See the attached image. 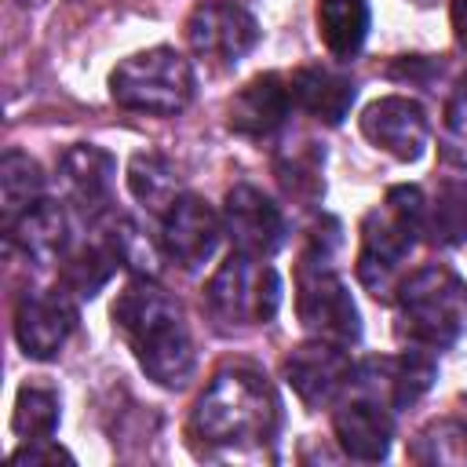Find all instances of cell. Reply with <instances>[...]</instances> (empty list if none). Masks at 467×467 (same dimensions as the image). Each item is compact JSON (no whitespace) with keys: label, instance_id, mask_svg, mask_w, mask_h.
<instances>
[{"label":"cell","instance_id":"6da1fadb","mask_svg":"<svg viewBox=\"0 0 467 467\" xmlns=\"http://www.w3.org/2000/svg\"><path fill=\"white\" fill-rule=\"evenodd\" d=\"M113 328L135 350L142 372L161 387H182L193 372V339L182 306L153 285L135 277L113 303Z\"/></svg>","mask_w":467,"mask_h":467},{"label":"cell","instance_id":"7a4b0ae2","mask_svg":"<svg viewBox=\"0 0 467 467\" xmlns=\"http://www.w3.org/2000/svg\"><path fill=\"white\" fill-rule=\"evenodd\" d=\"M190 427L204 445H263L277 431V394L259 368L226 365L197 398Z\"/></svg>","mask_w":467,"mask_h":467},{"label":"cell","instance_id":"3957f363","mask_svg":"<svg viewBox=\"0 0 467 467\" xmlns=\"http://www.w3.org/2000/svg\"><path fill=\"white\" fill-rule=\"evenodd\" d=\"M423 212H427V201L420 186H394L387 190L383 204H376L365 215L361 248H358V281L376 299L390 296L405 255L423 234Z\"/></svg>","mask_w":467,"mask_h":467},{"label":"cell","instance_id":"277c9868","mask_svg":"<svg viewBox=\"0 0 467 467\" xmlns=\"http://www.w3.org/2000/svg\"><path fill=\"white\" fill-rule=\"evenodd\" d=\"M467 332V285L449 266H423L398 285V336L420 350H445Z\"/></svg>","mask_w":467,"mask_h":467},{"label":"cell","instance_id":"5b68a950","mask_svg":"<svg viewBox=\"0 0 467 467\" xmlns=\"http://www.w3.org/2000/svg\"><path fill=\"white\" fill-rule=\"evenodd\" d=\"M109 95L120 109L175 117L193 99V69L175 47H146L109 73Z\"/></svg>","mask_w":467,"mask_h":467},{"label":"cell","instance_id":"8992f818","mask_svg":"<svg viewBox=\"0 0 467 467\" xmlns=\"http://www.w3.org/2000/svg\"><path fill=\"white\" fill-rule=\"evenodd\" d=\"M204 306L219 328L266 325L281 306V277L263 259L230 252L204 285Z\"/></svg>","mask_w":467,"mask_h":467},{"label":"cell","instance_id":"52a82bcc","mask_svg":"<svg viewBox=\"0 0 467 467\" xmlns=\"http://www.w3.org/2000/svg\"><path fill=\"white\" fill-rule=\"evenodd\" d=\"M296 310L303 328L314 339L336 343V347H350L361 336V317L358 306L347 292V285L332 274L328 263H314L303 259L299 266V296H296Z\"/></svg>","mask_w":467,"mask_h":467},{"label":"cell","instance_id":"ba28073f","mask_svg":"<svg viewBox=\"0 0 467 467\" xmlns=\"http://www.w3.org/2000/svg\"><path fill=\"white\" fill-rule=\"evenodd\" d=\"M259 40V22L237 0H201L186 15V44L197 58L226 69L237 66Z\"/></svg>","mask_w":467,"mask_h":467},{"label":"cell","instance_id":"9c48e42d","mask_svg":"<svg viewBox=\"0 0 467 467\" xmlns=\"http://www.w3.org/2000/svg\"><path fill=\"white\" fill-rule=\"evenodd\" d=\"M223 234L237 255L270 259L285 241V215L263 190L241 182L223 201Z\"/></svg>","mask_w":467,"mask_h":467},{"label":"cell","instance_id":"30bf717a","mask_svg":"<svg viewBox=\"0 0 467 467\" xmlns=\"http://www.w3.org/2000/svg\"><path fill=\"white\" fill-rule=\"evenodd\" d=\"M77 328V306L69 292H22L15 303V339L26 358H55Z\"/></svg>","mask_w":467,"mask_h":467},{"label":"cell","instance_id":"8fae6325","mask_svg":"<svg viewBox=\"0 0 467 467\" xmlns=\"http://www.w3.org/2000/svg\"><path fill=\"white\" fill-rule=\"evenodd\" d=\"M361 135L376 150H383L398 161H420L423 150H427V139H431V120H427V109L416 99L383 95V99L365 106Z\"/></svg>","mask_w":467,"mask_h":467},{"label":"cell","instance_id":"7c38bea8","mask_svg":"<svg viewBox=\"0 0 467 467\" xmlns=\"http://www.w3.org/2000/svg\"><path fill=\"white\" fill-rule=\"evenodd\" d=\"M223 237V219L212 212L208 201H201L197 193H182L161 223V244L164 255L179 266V270H197L215 255V244Z\"/></svg>","mask_w":467,"mask_h":467},{"label":"cell","instance_id":"4fadbf2b","mask_svg":"<svg viewBox=\"0 0 467 467\" xmlns=\"http://www.w3.org/2000/svg\"><path fill=\"white\" fill-rule=\"evenodd\" d=\"M343 350L347 347H336V343H325V339H310V343L296 347L285 358V379H288V387L296 390V398L306 409H321V405L336 401L343 387H350L354 365H350V358Z\"/></svg>","mask_w":467,"mask_h":467},{"label":"cell","instance_id":"5bb4252c","mask_svg":"<svg viewBox=\"0 0 467 467\" xmlns=\"http://www.w3.org/2000/svg\"><path fill=\"white\" fill-rule=\"evenodd\" d=\"M332 427H336V441L343 445L347 456L354 460H383L390 452V438H394V409L383 405L379 398L372 394H361L354 390L350 398L339 401L336 416H332Z\"/></svg>","mask_w":467,"mask_h":467},{"label":"cell","instance_id":"9a60e30c","mask_svg":"<svg viewBox=\"0 0 467 467\" xmlns=\"http://www.w3.org/2000/svg\"><path fill=\"white\" fill-rule=\"evenodd\" d=\"M117 161L95 146V142H77L58 157V186L73 208H80L88 219H99L109 204Z\"/></svg>","mask_w":467,"mask_h":467},{"label":"cell","instance_id":"2e32d148","mask_svg":"<svg viewBox=\"0 0 467 467\" xmlns=\"http://www.w3.org/2000/svg\"><path fill=\"white\" fill-rule=\"evenodd\" d=\"M292 109V88L281 73H259L252 77L226 109V120L244 139H266L274 135Z\"/></svg>","mask_w":467,"mask_h":467},{"label":"cell","instance_id":"e0dca14e","mask_svg":"<svg viewBox=\"0 0 467 467\" xmlns=\"http://www.w3.org/2000/svg\"><path fill=\"white\" fill-rule=\"evenodd\" d=\"M11 248H18L33 266H51L66 259L69 244V219L58 201L40 197L33 208H26L11 226H7Z\"/></svg>","mask_w":467,"mask_h":467},{"label":"cell","instance_id":"ac0fdd59","mask_svg":"<svg viewBox=\"0 0 467 467\" xmlns=\"http://www.w3.org/2000/svg\"><path fill=\"white\" fill-rule=\"evenodd\" d=\"M288 88H292V102L303 113H310V117H317L325 124H339L347 117L354 95H358V84L347 73L328 69V66H303V69H296Z\"/></svg>","mask_w":467,"mask_h":467},{"label":"cell","instance_id":"d6986e66","mask_svg":"<svg viewBox=\"0 0 467 467\" xmlns=\"http://www.w3.org/2000/svg\"><path fill=\"white\" fill-rule=\"evenodd\" d=\"M368 0H321L317 33L336 58H354L368 36Z\"/></svg>","mask_w":467,"mask_h":467},{"label":"cell","instance_id":"ffe728a7","mask_svg":"<svg viewBox=\"0 0 467 467\" xmlns=\"http://www.w3.org/2000/svg\"><path fill=\"white\" fill-rule=\"evenodd\" d=\"M128 190H131V197L142 208H150L157 215H164L182 197L179 171L161 153H135L131 157V164H128Z\"/></svg>","mask_w":467,"mask_h":467},{"label":"cell","instance_id":"44dd1931","mask_svg":"<svg viewBox=\"0 0 467 467\" xmlns=\"http://www.w3.org/2000/svg\"><path fill=\"white\" fill-rule=\"evenodd\" d=\"M117 266H120V259H117V252H113L109 237L99 230L95 241L80 244L73 255L62 259V292H69V296H77V299H91V296H99V288L113 277Z\"/></svg>","mask_w":467,"mask_h":467},{"label":"cell","instance_id":"7402d4cb","mask_svg":"<svg viewBox=\"0 0 467 467\" xmlns=\"http://www.w3.org/2000/svg\"><path fill=\"white\" fill-rule=\"evenodd\" d=\"M423 234L431 244L452 248L467 241V179H445L423 212Z\"/></svg>","mask_w":467,"mask_h":467},{"label":"cell","instance_id":"603a6c76","mask_svg":"<svg viewBox=\"0 0 467 467\" xmlns=\"http://www.w3.org/2000/svg\"><path fill=\"white\" fill-rule=\"evenodd\" d=\"M44 193V171L40 164L22 153L7 150L0 161V201H4V226H11L26 208H33Z\"/></svg>","mask_w":467,"mask_h":467},{"label":"cell","instance_id":"cb8c5ba5","mask_svg":"<svg viewBox=\"0 0 467 467\" xmlns=\"http://www.w3.org/2000/svg\"><path fill=\"white\" fill-rule=\"evenodd\" d=\"M102 234L109 237V244H113V252H117V259H120V266L135 270L139 277H157V274H161L164 244L150 241L135 219H128V215H109L106 226H102Z\"/></svg>","mask_w":467,"mask_h":467},{"label":"cell","instance_id":"d4e9b609","mask_svg":"<svg viewBox=\"0 0 467 467\" xmlns=\"http://www.w3.org/2000/svg\"><path fill=\"white\" fill-rule=\"evenodd\" d=\"M11 427L26 441L51 438L55 427H58V394L55 390H44V387H22L18 398H15Z\"/></svg>","mask_w":467,"mask_h":467},{"label":"cell","instance_id":"484cf974","mask_svg":"<svg viewBox=\"0 0 467 467\" xmlns=\"http://www.w3.org/2000/svg\"><path fill=\"white\" fill-rule=\"evenodd\" d=\"M412 460L420 463H467V427L463 420H434L412 441Z\"/></svg>","mask_w":467,"mask_h":467},{"label":"cell","instance_id":"4316f807","mask_svg":"<svg viewBox=\"0 0 467 467\" xmlns=\"http://www.w3.org/2000/svg\"><path fill=\"white\" fill-rule=\"evenodd\" d=\"M321 161L325 153L314 146V142H299L292 150H285L277 157V179L288 193L303 197V201H314L321 193Z\"/></svg>","mask_w":467,"mask_h":467},{"label":"cell","instance_id":"83f0119b","mask_svg":"<svg viewBox=\"0 0 467 467\" xmlns=\"http://www.w3.org/2000/svg\"><path fill=\"white\" fill-rule=\"evenodd\" d=\"M441 157L452 168H467V73L452 88L445 102V131H441Z\"/></svg>","mask_w":467,"mask_h":467},{"label":"cell","instance_id":"f1b7e54d","mask_svg":"<svg viewBox=\"0 0 467 467\" xmlns=\"http://www.w3.org/2000/svg\"><path fill=\"white\" fill-rule=\"evenodd\" d=\"M58 460L73 463V456L66 449H58L51 438H36V441H29V445H22V449L11 452V463H29V467H36V463H58Z\"/></svg>","mask_w":467,"mask_h":467},{"label":"cell","instance_id":"f546056e","mask_svg":"<svg viewBox=\"0 0 467 467\" xmlns=\"http://www.w3.org/2000/svg\"><path fill=\"white\" fill-rule=\"evenodd\" d=\"M449 22H452L456 40L467 47V0H452V4H449Z\"/></svg>","mask_w":467,"mask_h":467},{"label":"cell","instance_id":"4dcf8cb0","mask_svg":"<svg viewBox=\"0 0 467 467\" xmlns=\"http://www.w3.org/2000/svg\"><path fill=\"white\" fill-rule=\"evenodd\" d=\"M44 0H18V7H40Z\"/></svg>","mask_w":467,"mask_h":467},{"label":"cell","instance_id":"1f68e13d","mask_svg":"<svg viewBox=\"0 0 467 467\" xmlns=\"http://www.w3.org/2000/svg\"><path fill=\"white\" fill-rule=\"evenodd\" d=\"M463 427H467V416H463Z\"/></svg>","mask_w":467,"mask_h":467}]
</instances>
